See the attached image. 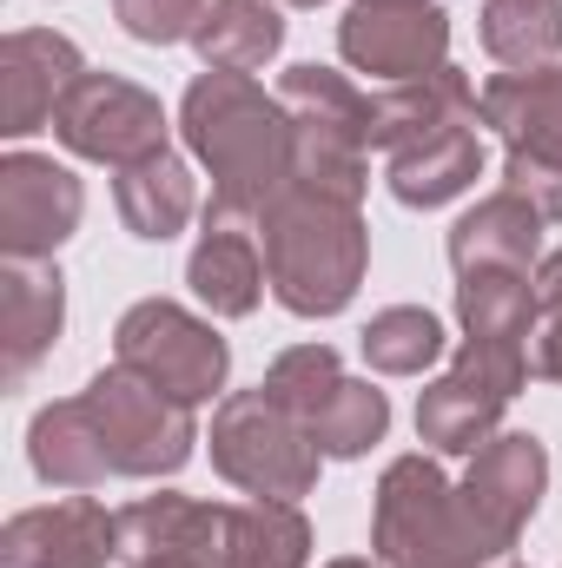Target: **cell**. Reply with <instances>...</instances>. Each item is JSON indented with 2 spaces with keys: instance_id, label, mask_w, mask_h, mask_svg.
Returning <instances> with one entry per match:
<instances>
[{
  "instance_id": "d6a6232c",
  "label": "cell",
  "mask_w": 562,
  "mask_h": 568,
  "mask_svg": "<svg viewBox=\"0 0 562 568\" xmlns=\"http://www.w3.org/2000/svg\"><path fill=\"white\" fill-rule=\"evenodd\" d=\"M324 568H384V562H364V556H338V562H324Z\"/></svg>"
},
{
  "instance_id": "4fadbf2b",
  "label": "cell",
  "mask_w": 562,
  "mask_h": 568,
  "mask_svg": "<svg viewBox=\"0 0 562 568\" xmlns=\"http://www.w3.org/2000/svg\"><path fill=\"white\" fill-rule=\"evenodd\" d=\"M456 489H463L476 529L490 536V549L510 562L516 536L530 529V516H536V503H543V489H550V449H543L530 429H496V436L470 456V469H463Z\"/></svg>"
},
{
  "instance_id": "4dcf8cb0",
  "label": "cell",
  "mask_w": 562,
  "mask_h": 568,
  "mask_svg": "<svg viewBox=\"0 0 562 568\" xmlns=\"http://www.w3.org/2000/svg\"><path fill=\"white\" fill-rule=\"evenodd\" d=\"M212 0H113V20L145 40V47H172V40H192L199 20H205Z\"/></svg>"
},
{
  "instance_id": "3957f363",
  "label": "cell",
  "mask_w": 562,
  "mask_h": 568,
  "mask_svg": "<svg viewBox=\"0 0 562 568\" xmlns=\"http://www.w3.org/2000/svg\"><path fill=\"white\" fill-rule=\"evenodd\" d=\"M371 549L384 568H496L503 556L476 529L463 489L436 456H398L371 496Z\"/></svg>"
},
{
  "instance_id": "83f0119b",
  "label": "cell",
  "mask_w": 562,
  "mask_h": 568,
  "mask_svg": "<svg viewBox=\"0 0 562 568\" xmlns=\"http://www.w3.org/2000/svg\"><path fill=\"white\" fill-rule=\"evenodd\" d=\"M232 568H311V523L298 503H232Z\"/></svg>"
},
{
  "instance_id": "52a82bcc",
  "label": "cell",
  "mask_w": 562,
  "mask_h": 568,
  "mask_svg": "<svg viewBox=\"0 0 562 568\" xmlns=\"http://www.w3.org/2000/svg\"><path fill=\"white\" fill-rule=\"evenodd\" d=\"M476 93L483 126L503 140V185L562 225V60L536 73H496Z\"/></svg>"
},
{
  "instance_id": "6da1fadb",
  "label": "cell",
  "mask_w": 562,
  "mask_h": 568,
  "mask_svg": "<svg viewBox=\"0 0 562 568\" xmlns=\"http://www.w3.org/2000/svg\"><path fill=\"white\" fill-rule=\"evenodd\" d=\"M179 133L192 159L212 172L205 225H259V212L291 185V165H298L291 113L252 73L205 67L179 100Z\"/></svg>"
},
{
  "instance_id": "d4e9b609",
  "label": "cell",
  "mask_w": 562,
  "mask_h": 568,
  "mask_svg": "<svg viewBox=\"0 0 562 568\" xmlns=\"http://www.w3.org/2000/svg\"><path fill=\"white\" fill-rule=\"evenodd\" d=\"M199 60L205 67H225V73H259L265 60H279L284 47V13L272 0H212L199 33H192Z\"/></svg>"
},
{
  "instance_id": "603a6c76",
  "label": "cell",
  "mask_w": 562,
  "mask_h": 568,
  "mask_svg": "<svg viewBox=\"0 0 562 568\" xmlns=\"http://www.w3.org/2000/svg\"><path fill=\"white\" fill-rule=\"evenodd\" d=\"M113 205H120V225L145 239V245H165L185 232V219L199 212V185H192V165L179 152H159L140 159L113 179Z\"/></svg>"
},
{
  "instance_id": "5b68a950",
  "label": "cell",
  "mask_w": 562,
  "mask_h": 568,
  "mask_svg": "<svg viewBox=\"0 0 562 568\" xmlns=\"http://www.w3.org/2000/svg\"><path fill=\"white\" fill-rule=\"evenodd\" d=\"M212 469L245 489V496H272V503H298L318 489V463L324 449L311 443V429L284 410L279 397L259 390H232L212 410Z\"/></svg>"
},
{
  "instance_id": "f546056e",
  "label": "cell",
  "mask_w": 562,
  "mask_h": 568,
  "mask_svg": "<svg viewBox=\"0 0 562 568\" xmlns=\"http://www.w3.org/2000/svg\"><path fill=\"white\" fill-rule=\"evenodd\" d=\"M338 377H344V364H338V351H331V344H291V351H279V357H272L265 390L279 397L298 424H304V417L324 404V390H331Z\"/></svg>"
},
{
  "instance_id": "7a4b0ae2",
  "label": "cell",
  "mask_w": 562,
  "mask_h": 568,
  "mask_svg": "<svg viewBox=\"0 0 562 568\" xmlns=\"http://www.w3.org/2000/svg\"><path fill=\"white\" fill-rule=\"evenodd\" d=\"M259 252H265L272 297L291 317H338L371 272L364 212L298 179L259 212Z\"/></svg>"
},
{
  "instance_id": "7c38bea8",
  "label": "cell",
  "mask_w": 562,
  "mask_h": 568,
  "mask_svg": "<svg viewBox=\"0 0 562 568\" xmlns=\"http://www.w3.org/2000/svg\"><path fill=\"white\" fill-rule=\"evenodd\" d=\"M87 212V185L47 152L0 159V252L7 258H53Z\"/></svg>"
},
{
  "instance_id": "9a60e30c",
  "label": "cell",
  "mask_w": 562,
  "mask_h": 568,
  "mask_svg": "<svg viewBox=\"0 0 562 568\" xmlns=\"http://www.w3.org/2000/svg\"><path fill=\"white\" fill-rule=\"evenodd\" d=\"M120 562V516L87 489L47 509H20L0 529V568H107Z\"/></svg>"
},
{
  "instance_id": "cb8c5ba5",
  "label": "cell",
  "mask_w": 562,
  "mask_h": 568,
  "mask_svg": "<svg viewBox=\"0 0 562 568\" xmlns=\"http://www.w3.org/2000/svg\"><path fill=\"white\" fill-rule=\"evenodd\" d=\"M543 317L536 272H510V265H483V272H456V324L463 337H510L530 344Z\"/></svg>"
},
{
  "instance_id": "8fae6325",
  "label": "cell",
  "mask_w": 562,
  "mask_h": 568,
  "mask_svg": "<svg viewBox=\"0 0 562 568\" xmlns=\"http://www.w3.org/2000/svg\"><path fill=\"white\" fill-rule=\"evenodd\" d=\"M338 53L351 73L384 87L450 67V13L436 0H351L338 20Z\"/></svg>"
},
{
  "instance_id": "ba28073f",
  "label": "cell",
  "mask_w": 562,
  "mask_h": 568,
  "mask_svg": "<svg viewBox=\"0 0 562 568\" xmlns=\"http://www.w3.org/2000/svg\"><path fill=\"white\" fill-rule=\"evenodd\" d=\"M113 364H127L152 390L179 397V404H212L232 377V344L185 304L172 297H140L120 331H113Z\"/></svg>"
},
{
  "instance_id": "44dd1931",
  "label": "cell",
  "mask_w": 562,
  "mask_h": 568,
  "mask_svg": "<svg viewBox=\"0 0 562 568\" xmlns=\"http://www.w3.org/2000/svg\"><path fill=\"white\" fill-rule=\"evenodd\" d=\"M27 463L53 489H100L113 476V456L100 443V424H93L87 397H60V404L33 410V424H27Z\"/></svg>"
},
{
  "instance_id": "4316f807",
  "label": "cell",
  "mask_w": 562,
  "mask_h": 568,
  "mask_svg": "<svg viewBox=\"0 0 562 568\" xmlns=\"http://www.w3.org/2000/svg\"><path fill=\"white\" fill-rule=\"evenodd\" d=\"M304 429H311V443H318L324 456L351 463V456H364L371 443H384V429H391V397H384L371 377H338V384L324 390V404L304 417Z\"/></svg>"
},
{
  "instance_id": "5bb4252c",
  "label": "cell",
  "mask_w": 562,
  "mask_h": 568,
  "mask_svg": "<svg viewBox=\"0 0 562 568\" xmlns=\"http://www.w3.org/2000/svg\"><path fill=\"white\" fill-rule=\"evenodd\" d=\"M120 562L232 568V503L140 496L133 509H120Z\"/></svg>"
},
{
  "instance_id": "277c9868",
  "label": "cell",
  "mask_w": 562,
  "mask_h": 568,
  "mask_svg": "<svg viewBox=\"0 0 562 568\" xmlns=\"http://www.w3.org/2000/svg\"><path fill=\"white\" fill-rule=\"evenodd\" d=\"M279 100L291 113V140H298V165L291 179L298 185H318L331 199H364L371 185V126H378V100L358 93L338 67H284L279 80Z\"/></svg>"
},
{
  "instance_id": "f1b7e54d",
  "label": "cell",
  "mask_w": 562,
  "mask_h": 568,
  "mask_svg": "<svg viewBox=\"0 0 562 568\" xmlns=\"http://www.w3.org/2000/svg\"><path fill=\"white\" fill-rule=\"evenodd\" d=\"M358 344H364V364L378 377H423L443 357V324L423 304H391L358 331Z\"/></svg>"
},
{
  "instance_id": "1f68e13d",
  "label": "cell",
  "mask_w": 562,
  "mask_h": 568,
  "mask_svg": "<svg viewBox=\"0 0 562 568\" xmlns=\"http://www.w3.org/2000/svg\"><path fill=\"white\" fill-rule=\"evenodd\" d=\"M536 297H543V317H536V337H530V371L562 384V245L536 265Z\"/></svg>"
},
{
  "instance_id": "ffe728a7",
  "label": "cell",
  "mask_w": 562,
  "mask_h": 568,
  "mask_svg": "<svg viewBox=\"0 0 562 568\" xmlns=\"http://www.w3.org/2000/svg\"><path fill=\"white\" fill-rule=\"evenodd\" d=\"M384 179H391V199L411 205V212L450 205V199H463L483 179V133L476 126H443L430 140L391 152L384 159Z\"/></svg>"
},
{
  "instance_id": "8992f818",
  "label": "cell",
  "mask_w": 562,
  "mask_h": 568,
  "mask_svg": "<svg viewBox=\"0 0 562 568\" xmlns=\"http://www.w3.org/2000/svg\"><path fill=\"white\" fill-rule=\"evenodd\" d=\"M530 344H510V337H463V351L450 357V371L436 384H423L418 397V436L436 456H476L510 397L530 384Z\"/></svg>"
},
{
  "instance_id": "7402d4cb",
  "label": "cell",
  "mask_w": 562,
  "mask_h": 568,
  "mask_svg": "<svg viewBox=\"0 0 562 568\" xmlns=\"http://www.w3.org/2000/svg\"><path fill=\"white\" fill-rule=\"evenodd\" d=\"M185 284L212 317H252L259 297L272 291L265 278V252L245 225H205L192 258H185Z\"/></svg>"
},
{
  "instance_id": "484cf974",
  "label": "cell",
  "mask_w": 562,
  "mask_h": 568,
  "mask_svg": "<svg viewBox=\"0 0 562 568\" xmlns=\"http://www.w3.org/2000/svg\"><path fill=\"white\" fill-rule=\"evenodd\" d=\"M483 53L503 73H536L562 60V0H483Z\"/></svg>"
},
{
  "instance_id": "d6986e66",
  "label": "cell",
  "mask_w": 562,
  "mask_h": 568,
  "mask_svg": "<svg viewBox=\"0 0 562 568\" xmlns=\"http://www.w3.org/2000/svg\"><path fill=\"white\" fill-rule=\"evenodd\" d=\"M543 212L523 192H490L476 199L456 225H450V265L456 272H483V265H510V272H536L543 265Z\"/></svg>"
},
{
  "instance_id": "9c48e42d",
  "label": "cell",
  "mask_w": 562,
  "mask_h": 568,
  "mask_svg": "<svg viewBox=\"0 0 562 568\" xmlns=\"http://www.w3.org/2000/svg\"><path fill=\"white\" fill-rule=\"evenodd\" d=\"M87 410L100 424V443L113 456V476H179L199 449V424H192V404L152 390L145 377H133L127 364H107L87 390Z\"/></svg>"
},
{
  "instance_id": "e575fe53",
  "label": "cell",
  "mask_w": 562,
  "mask_h": 568,
  "mask_svg": "<svg viewBox=\"0 0 562 568\" xmlns=\"http://www.w3.org/2000/svg\"><path fill=\"white\" fill-rule=\"evenodd\" d=\"M291 7H324V0H291Z\"/></svg>"
},
{
  "instance_id": "ac0fdd59",
  "label": "cell",
  "mask_w": 562,
  "mask_h": 568,
  "mask_svg": "<svg viewBox=\"0 0 562 568\" xmlns=\"http://www.w3.org/2000/svg\"><path fill=\"white\" fill-rule=\"evenodd\" d=\"M443 126H483V93L456 73V67H436L423 80H398L378 93V126H371V145L391 159L404 145L430 140Z\"/></svg>"
},
{
  "instance_id": "e0dca14e",
  "label": "cell",
  "mask_w": 562,
  "mask_h": 568,
  "mask_svg": "<svg viewBox=\"0 0 562 568\" xmlns=\"http://www.w3.org/2000/svg\"><path fill=\"white\" fill-rule=\"evenodd\" d=\"M67 324V278L53 258H7L0 265V357H7V384H20Z\"/></svg>"
},
{
  "instance_id": "2e32d148",
  "label": "cell",
  "mask_w": 562,
  "mask_h": 568,
  "mask_svg": "<svg viewBox=\"0 0 562 568\" xmlns=\"http://www.w3.org/2000/svg\"><path fill=\"white\" fill-rule=\"evenodd\" d=\"M80 73H87V60H80V47H73L67 33H53V27H20V33H7V47H0L7 126H0V133L27 140V133L53 126V113H60V100H67V87H73Z\"/></svg>"
},
{
  "instance_id": "30bf717a",
  "label": "cell",
  "mask_w": 562,
  "mask_h": 568,
  "mask_svg": "<svg viewBox=\"0 0 562 568\" xmlns=\"http://www.w3.org/2000/svg\"><path fill=\"white\" fill-rule=\"evenodd\" d=\"M165 133H172L165 106L145 87L120 80V73H93V67L67 87V100L53 113V140L67 152H80V159H93V165H113V172L159 159Z\"/></svg>"
},
{
  "instance_id": "836d02e7",
  "label": "cell",
  "mask_w": 562,
  "mask_h": 568,
  "mask_svg": "<svg viewBox=\"0 0 562 568\" xmlns=\"http://www.w3.org/2000/svg\"><path fill=\"white\" fill-rule=\"evenodd\" d=\"M127 568H192V562H127Z\"/></svg>"
}]
</instances>
